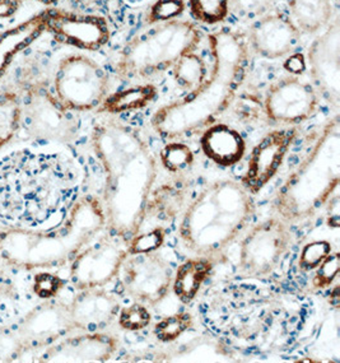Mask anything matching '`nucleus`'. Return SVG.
I'll list each match as a JSON object with an SVG mask.
<instances>
[{
	"label": "nucleus",
	"mask_w": 340,
	"mask_h": 363,
	"mask_svg": "<svg viewBox=\"0 0 340 363\" xmlns=\"http://www.w3.org/2000/svg\"><path fill=\"white\" fill-rule=\"evenodd\" d=\"M332 250L333 247L329 241L310 242L303 247L300 254V259H298L300 269L303 272L315 270L330 255Z\"/></svg>",
	"instance_id": "obj_35"
},
{
	"label": "nucleus",
	"mask_w": 340,
	"mask_h": 363,
	"mask_svg": "<svg viewBox=\"0 0 340 363\" xmlns=\"http://www.w3.org/2000/svg\"><path fill=\"white\" fill-rule=\"evenodd\" d=\"M166 235H167V231L164 225H154L147 231L140 230L128 242L129 255L157 251L164 244Z\"/></svg>",
	"instance_id": "obj_32"
},
{
	"label": "nucleus",
	"mask_w": 340,
	"mask_h": 363,
	"mask_svg": "<svg viewBox=\"0 0 340 363\" xmlns=\"http://www.w3.org/2000/svg\"><path fill=\"white\" fill-rule=\"evenodd\" d=\"M105 228L106 216L102 201L95 196H83L55 227L47 230L9 228L1 232L0 257L27 269L60 267Z\"/></svg>",
	"instance_id": "obj_5"
},
{
	"label": "nucleus",
	"mask_w": 340,
	"mask_h": 363,
	"mask_svg": "<svg viewBox=\"0 0 340 363\" xmlns=\"http://www.w3.org/2000/svg\"><path fill=\"white\" fill-rule=\"evenodd\" d=\"M181 184L183 182H177L164 184L152 191L145 207L142 225L154 220L159 222V225H164L166 222L169 223L172 219L176 218L177 214L181 212L186 198V188Z\"/></svg>",
	"instance_id": "obj_24"
},
{
	"label": "nucleus",
	"mask_w": 340,
	"mask_h": 363,
	"mask_svg": "<svg viewBox=\"0 0 340 363\" xmlns=\"http://www.w3.org/2000/svg\"><path fill=\"white\" fill-rule=\"evenodd\" d=\"M194 325V316L188 311L174 313L159 320L154 325L153 333L156 338L162 343H171L180 338Z\"/></svg>",
	"instance_id": "obj_31"
},
{
	"label": "nucleus",
	"mask_w": 340,
	"mask_h": 363,
	"mask_svg": "<svg viewBox=\"0 0 340 363\" xmlns=\"http://www.w3.org/2000/svg\"><path fill=\"white\" fill-rule=\"evenodd\" d=\"M157 88L153 84H138L126 88L116 94H108L103 101L98 111L116 115V113H128L134 110H140L148 106L152 101L157 97Z\"/></svg>",
	"instance_id": "obj_26"
},
{
	"label": "nucleus",
	"mask_w": 340,
	"mask_h": 363,
	"mask_svg": "<svg viewBox=\"0 0 340 363\" xmlns=\"http://www.w3.org/2000/svg\"><path fill=\"white\" fill-rule=\"evenodd\" d=\"M200 43L202 32L190 21L176 18L154 23L123 48L115 72L121 79H149L172 68L183 55L196 51Z\"/></svg>",
	"instance_id": "obj_7"
},
{
	"label": "nucleus",
	"mask_w": 340,
	"mask_h": 363,
	"mask_svg": "<svg viewBox=\"0 0 340 363\" xmlns=\"http://www.w3.org/2000/svg\"><path fill=\"white\" fill-rule=\"evenodd\" d=\"M159 160L166 171L172 175L183 176L194 167L196 155L189 145L181 142H171L161 150Z\"/></svg>",
	"instance_id": "obj_29"
},
{
	"label": "nucleus",
	"mask_w": 340,
	"mask_h": 363,
	"mask_svg": "<svg viewBox=\"0 0 340 363\" xmlns=\"http://www.w3.org/2000/svg\"><path fill=\"white\" fill-rule=\"evenodd\" d=\"M25 353L14 329L0 325V362H13Z\"/></svg>",
	"instance_id": "obj_37"
},
{
	"label": "nucleus",
	"mask_w": 340,
	"mask_h": 363,
	"mask_svg": "<svg viewBox=\"0 0 340 363\" xmlns=\"http://www.w3.org/2000/svg\"><path fill=\"white\" fill-rule=\"evenodd\" d=\"M110 91L108 75L100 64L83 54H70L57 65L54 94L73 113L98 110Z\"/></svg>",
	"instance_id": "obj_8"
},
{
	"label": "nucleus",
	"mask_w": 340,
	"mask_h": 363,
	"mask_svg": "<svg viewBox=\"0 0 340 363\" xmlns=\"http://www.w3.org/2000/svg\"><path fill=\"white\" fill-rule=\"evenodd\" d=\"M21 4V0H0V19L12 17L14 13H17Z\"/></svg>",
	"instance_id": "obj_43"
},
{
	"label": "nucleus",
	"mask_w": 340,
	"mask_h": 363,
	"mask_svg": "<svg viewBox=\"0 0 340 363\" xmlns=\"http://www.w3.org/2000/svg\"><path fill=\"white\" fill-rule=\"evenodd\" d=\"M33 1H38V3H41V4H45V6H52V4H57V3L62 1V0H33Z\"/></svg>",
	"instance_id": "obj_44"
},
{
	"label": "nucleus",
	"mask_w": 340,
	"mask_h": 363,
	"mask_svg": "<svg viewBox=\"0 0 340 363\" xmlns=\"http://www.w3.org/2000/svg\"><path fill=\"white\" fill-rule=\"evenodd\" d=\"M279 0H230V13L239 19L258 18L276 9Z\"/></svg>",
	"instance_id": "obj_34"
},
{
	"label": "nucleus",
	"mask_w": 340,
	"mask_h": 363,
	"mask_svg": "<svg viewBox=\"0 0 340 363\" xmlns=\"http://www.w3.org/2000/svg\"><path fill=\"white\" fill-rule=\"evenodd\" d=\"M329 220L330 227H339V195L338 193L329 201Z\"/></svg>",
	"instance_id": "obj_42"
},
{
	"label": "nucleus",
	"mask_w": 340,
	"mask_h": 363,
	"mask_svg": "<svg viewBox=\"0 0 340 363\" xmlns=\"http://www.w3.org/2000/svg\"><path fill=\"white\" fill-rule=\"evenodd\" d=\"M212 68L188 96L159 107L151 125L159 137L177 139L203 132L215 124L236 100L249 67V44L244 35L222 28L208 38Z\"/></svg>",
	"instance_id": "obj_3"
},
{
	"label": "nucleus",
	"mask_w": 340,
	"mask_h": 363,
	"mask_svg": "<svg viewBox=\"0 0 340 363\" xmlns=\"http://www.w3.org/2000/svg\"><path fill=\"white\" fill-rule=\"evenodd\" d=\"M322 97L309 82L288 75L274 82L265 96L266 119L283 126L302 124L316 115Z\"/></svg>",
	"instance_id": "obj_12"
},
{
	"label": "nucleus",
	"mask_w": 340,
	"mask_h": 363,
	"mask_svg": "<svg viewBox=\"0 0 340 363\" xmlns=\"http://www.w3.org/2000/svg\"><path fill=\"white\" fill-rule=\"evenodd\" d=\"M185 9L183 0H158L152 6L151 12L148 14V21L152 25L161 23L171 19H176Z\"/></svg>",
	"instance_id": "obj_38"
},
{
	"label": "nucleus",
	"mask_w": 340,
	"mask_h": 363,
	"mask_svg": "<svg viewBox=\"0 0 340 363\" xmlns=\"http://www.w3.org/2000/svg\"><path fill=\"white\" fill-rule=\"evenodd\" d=\"M287 62L284 63V69L290 72L292 75L302 74L306 70V57L302 54H290V57H287Z\"/></svg>",
	"instance_id": "obj_41"
},
{
	"label": "nucleus",
	"mask_w": 340,
	"mask_h": 363,
	"mask_svg": "<svg viewBox=\"0 0 340 363\" xmlns=\"http://www.w3.org/2000/svg\"><path fill=\"white\" fill-rule=\"evenodd\" d=\"M340 254L338 251L330 252L324 262L317 268L314 278L312 286L315 289H324L330 287L339 274Z\"/></svg>",
	"instance_id": "obj_36"
},
{
	"label": "nucleus",
	"mask_w": 340,
	"mask_h": 363,
	"mask_svg": "<svg viewBox=\"0 0 340 363\" xmlns=\"http://www.w3.org/2000/svg\"><path fill=\"white\" fill-rule=\"evenodd\" d=\"M128 257L126 241L111 232H100L70 260V283L78 291L105 287L119 276Z\"/></svg>",
	"instance_id": "obj_11"
},
{
	"label": "nucleus",
	"mask_w": 340,
	"mask_h": 363,
	"mask_svg": "<svg viewBox=\"0 0 340 363\" xmlns=\"http://www.w3.org/2000/svg\"><path fill=\"white\" fill-rule=\"evenodd\" d=\"M306 69L312 86L329 105L339 107L340 26L335 17L312 41L307 50Z\"/></svg>",
	"instance_id": "obj_14"
},
{
	"label": "nucleus",
	"mask_w": 340,
	"mask_h": 363,
	"mask_svg": "<svg viewBox=\"0 0 340 363\" xmlns=\"http://www.w3.org/2000/svg\"><path fill=\"white\" fill-rule=\"evenodd\" d=\"M292 244L290 223L277 216L252 225L239 245V276L249 279L271 276L283 263Z\"/></svg>",
	"instance_id": "obj_9"
},
{
	"label": "nucleus",
	"mask_w": 340,
	"mask_h": 363,
	"mask_svg": "<svg viewBox=\"0 0 340 363\" xmlns=\"http://www.w3.org/2000/svg\"><path fill=\"white\" fill-rule=\"evenodd\" d=\"M78 193L76 166L62 155L22 150L0 160V223L8 228L55 227Z\"/></svg>",
	"instance_id": "obj_1"
},
{
	"label": "nucleus",
	"mask_w": 340,
	"mask_h": 363,
	"mask_svg": "<svg viewBox=\"0 0 340 363\" xmlns=\"http://www.w3.org/2000/svg\"><path fill=\"white\" fill-rule=\"evenodd\" d=\"M193 17L204 25L215 26L226 21L230 0H188Z\"/></svg>",
	"instance_id": "obj_30"
},
{
	"label": "nucleus",
	"mask_w": 340,
	"mask_h": 363,
	"mask_svg": "<svg viewBox=\"0 0 340 363\" xmlns=\"http://www.w3.org/2000/svg\"><path fill=\"white\" fill-rule=\"evenodd\" d=\"M118 316L120 328L128 332L143 330L152 321L151 311L142 302L124 307L123 310H120Z\"/></svg>",
	"instance_id": "obj_33"
},
{
	"label": "nucleus",
	"mask_w": 340,
	"mask_h": 363,
	"mask_svg": "<svg viewBox=\"0 0 340 363\" xmlns=\"http://www.w3.org/2000/svg\"><path fill=\"white\" fill-rule=\"evenodd\" d=\"M120 340L106 333H86L60 339L45 348L40 362H106L119 350Z\"/></svg>",
	"instance_id": "obj_19"
},
{
	"label": "nucleus",
	"mask_w": 340,
	"mask_h": 363,
	"mask_svg": "<svg viewBox=\"0 0 340 363\" xmlns=\"http://www.w3.org/2000/svg\"><path fill=\"white\" fill-rule=\"evenodd\" d=\"M91 145L105 172L102 206L108 232L126 242L138 233L157 179V161L134 126L113 118L96 123Z\"/></svg>",
	"instance_id": "obj_2"
},
{
	"label": "nucleus",
	"mask_w": 340,
	"mask_h": 363,
	"mask_svg": "<svg viewBox=\"0 0 340 363\" xmlns=\"http://www.w3.org/2000/svg\"><path fill=\"white\" fill-rule=\"evenodd\" d=\"M297 135L296 126H284L268 133L254 147L249 166L241 180V185L250 194H259L276 177L290 147L296 142Z\"/></svg>",
	"instance_id": "obj_17"
},
{
	"label": "nucleus",
	"mask_w": 340,
	"mask_h": 363,
	"mask_svg": "<svg viewBox=\"0 0 340 363\" xmlns=\"http://www.w3.org/2000/svg\"><path fill=\"white\" fill-rule=\"evenodd\" d=\"M26 133L33 139L49 143L69 145L79 133L76 113L70 111L42 84L28 88L22 104V119Z\"/></svg>",
	"instance_id": "obj_10"
},
{
	"label": "nucleus",
	"mask_w": 340,
	"mask_h": 363,
	"mask_svg": "<svg viewBox=\"0 0 340 363\" xmlns=\"http://www.w3.org/2000/svg\"><path fill=\"white\" fill-rule=\"evenodd\" d=\"M63 287V279L59 278L57 274H51V273H40L33 282L35 294L45 300L55 297Z\"/></svg>",
	"instance_id": "obj_39"
},
{
	"label": "nucleus",
	"mask_w": 340,
	"mask_h": 363,
	"mask_svg": "<svg viewBox=\"0 0 340 363\" xmlns=\"http://www.w3.org/2000/svg\"><path fill=\"white\" fill-rule=\"evenodd\" d=\"M13 329L25 352L47 348L76 330L69 305L51 298L33 307Z\"/></svg>",
	"instance_id": "obj_15"
},
{
	"label": "nucleus",
	"mask_w": 340,
	"mask_h": 363,
	"mask_svg": "<svg viewBox=\"0 0 340 363\" xmlns=\"http://www.w3.org/2000/svg\"><path fill=\"white\" fill-rule=\"evenodd\" d=\"M290 18L303 33H317L332 22L336 0H287Z\"/></svg>",
	"instance_id": "obj_25"
},
{
	"label": "nucleus",
	"mask_w": 340,
	"mask_h": 363,
	"mask_svg": "<svg viewBox=\"0 0 340 363\" xmlns=\"http://www.w3.org/2000/svg\"><path fill=\"white\" fill-rule=\"evenodd\" d=\"M339 182L340 126L336 115L324 124L301 162L278 189L271 211L290 225L314 218L338 193Z\"/></svg>",
	"instance_id": "obj_6"
},
{
	"label": "nucleus",
	"mask_w": 340,
	"mask_h": 363,
	"mask_svg": "<svg viewBox=\"0 0 340 363\" xmlns=\"http://www.w3.org/2000/svg\"><path fill=\"white\" fill-rule=\"evenodd\" d=\"M215 259L207 257H191L185 260L172 278V289L183 303L196 300L203 284L207 282L215 268Z\"/></svg>",
	"instance_id": "obj_23"
},
{
	"label": "nucleus",
	"mask_w": 340,
	"mask_h": 363,
	"mask_svg": "<svg viewBox=\"0 0 340 363\" xmlns=\"http://www.w3.org/2000/svg\"><path fill=\"white\" fill-rule=\"evenodd\" d=\"M22 119V102L18 94H0V148L8 145L18 132Z\"/></svg>",
	"instance_id": "obj_28"
},
{
	"label": "nucleus",
	"mask_w": 340,
	"mask_h": 363,
	"mask_svg": "<svg viewBox=\"0 0 340 363\" xmlns=\"http://www.w3.org/2000/svg\"><path fill=\"white\" fill-rule=\"evenodd\" d=\"M46 32L60 44L79 50L98 51L108 44L111 32L105 17L62 9L45 11Z\"/></svg>",
	"instance_id": "obj_16"
},
{
	"label": "nucleus",
	"mask_w": 340,
	"mask_h": 363,
	"mask_svg": "<svg viewBox=\"0 0 340 363\" xmlns=\"http://www.w3.org/2000/svg\"><path fill=\"white\" fill-rule=\"evenodd\" d=\"M119 297L103 287L79 289L69 303L70 316L78 330L102 332L119 315Z\"/></svg>",
	"instance_id": "obj_20"
},
{
	"label": "nucleus",
	"mask_w": 340,
	"mask_h": 363,
	"mask_svg": "<svg viewBox=\"0 0 340 363\" xmlns=\"http://www.w3.org/2000/svg\"><path fill=\"white\" fill-rule=\"evenodd\" d=\"M45 32L44 11L0 33V78L6 74L13 60L22 51L28 49Z\"/></svg>",
	"instance_id": "obj_22"
},
{
	"label": "nucleus",
	"mask_w": 340,
	"mask_h": 363,
	"mask_svg": "<svg viewBox=\"0 0 340 363\" xmlns=\"http://www.w3.org/2000/svg\"><path fill=\"white\" fill-rule=\"evenodd\" d=\"M16 296V289L11 278L0 272V315H4L12 307Z\"/></svg>",
	"instance_id": "obj_40"
},
{
	"label": "nucleus",
	"mask_w": 340,
	"mask_h": 363,
	"mask_svg": "<svg viewBox=\"0 0 340 363\" xmlns=\"http://www.w3.org/2000/svg\"><path fill=\"white\" fill-rule=\"evenodd\" d=\"M120 273L124 292L151 306L166 298L174 278L170 264L156 251L129 255Z\"/></svg>",
	"instance_id": "obj_13"
},
{
	"label": "nucleus",
	"mask_w": 340,
	"mask_h": 363,
	"mask_svg": "<svg viewBox=\"0 0 340 363\" xmlns=\"http://www.w3.org/2000/svg\"><path fill=\"white\" fill-rule=\"evenodd\" d=\"M255 214L252 196L241 182H209L185 208L177 230L183 250L191 257L218 259L245 231Z\"/></svg>",
	"instance_id": "obj_4"
},
{
	"label": "nucleus",
	"mask_w": 340,
	"mask_h": 363,
	"mask_svg": "<svg viewBox=\"0 0 340 363\" xmlns=\"http://www.w3.org/2000/svg\"><path fill=\"white\" fill-rule=\"evenodd\" d=\"M301 33L290 14L274 9L252 21L249 44L260 57L277 60L295 52Z\"/></svg>",
	"instance_id": "obj_18"
},
{
	"label": "nucleus",
	"mask_w": 340,
	"mask_h": 363,
	"mask_svg": "<svg viewBox=\"0 0 340 363\" xmlns=\"http://www.w3.org/2000/svg\"><path fill=\"white\" fill-rule=\"evenodd\" d=\"M203 153L222 167H232L241 162L246 153V140L232 126L215 123L202 133Z\"/></svg>",
	"instance_id": "obj_21"
},
{
	"label": "nucleus",
	"mask_w": 340,
	"mask_h": 363,
	"mask_svg": "<svg viewBox=\"0 0 340 363\" xmlns=\"http://www.w3.org/2000/svg\"><path fill=\"white\" fill-rule=\"evenodd\" d=\"M174 79L178 87L188 89L189 92L194 91L202 84L203 81L208 75V67L202 57H199L196 51L185 54L177 60L172 67Z\"/></svg>",
	"instance_id": "obj_27"
}]
</instances>
